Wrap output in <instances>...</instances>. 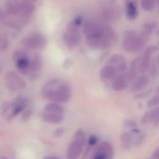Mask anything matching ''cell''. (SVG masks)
<instances>
[{"mask_svg":"<svg viewBox=\"0 0 159 159\" xmlns=\"http://www.w3.org/2000/svg\"><path fill=\"white\" fill-rule=\"evenodd\" d=\"M44 111L52 113V114H57V115H63L64 109L61 105H60L58 102H49L45 106Z\"/></svg>","mask_w":159,"mask_h":159,"instance_id":"cell-18","label":"cell"},{"mask_svg":"<svg viewBox=\"0 0 159 159\" xmlns=\"http://www.w3.org/2000/svg\"><path fill=\"white\" fill-rule=\"evenodd\" d=\"M132 143H133V138L129 133L125 132V133L122 134V136H121V143H122V146L125 149H129L131 147V145H132Z\"/></svg>","mask_w":159,"mask_h":159,"instance_id":"cell-20","label":"cell"},{"mask_svg":"<svg viewBox=\"0 0 159 159\" xmlns=\"http://www.w3.org/2000/svg\"><path fill=\"white\" fill-rule=\"evenodd\" d=\"M42 118L44 119V121H46L48 123L60 124L63 120V116L62 115L52 114V113H48V112L44 111V113L42 114Z\"/></svg>","mask_w":159,"mask_h":159,"instance_id":"cell-17","label":"cell"},{"mask_svg":"<svg viewBox=\"0 0 159 159\" xmlns=\"http://www.w3.org/2000/svg\"><path fill=\"white\" fill-rule=\"evenodd\" d=\"M23 45L29 49L38 50V49L43 48L47 45V39L43 34L34 33V34L28 35L23 40Z\"/></svg>","mask_w":159,"mask_h":159,"instance_id":"cell-7","label":"cell"},{"mask_svg":"<svg viewBox=\"0 0 159 159\" xmlns=\"http://www.w3.org/2000/svg\"><path fill=\"white\" fill-rule=\"evenodd\" d=\"M63 40L65 45L71 49L76 48L80 44L81 34L75 25H72L66 30L63 35Z\"/></svg>","mask_w":159,"mask_h":159,"instance_id":"cell-6","label":"cell"},{"mask_svg":"<svg viewBox=\"0 0 159 159\" xmlns=\"http://www.w3.org/2000/svg\"><path fill=\"white\" fill-rule=\"evenodd\" d=\"M116 74L117 72L113 66L106 65L102 69L100 73V77L102 82H109V81H113L116 78Z\"/></svg>","mask_w":159,"mask_h":159,"instance_id":"cell-13","label":"cell"},{"mask_svg":"<svg viewBox=\"0 0 159 159\" xmlns=\"http://www.w3.org/2000/svg\"><path fill=\"white\" fill-rule=\"evenodd\" d=\"M149 83V77L146 75H143L141 76H139L138 78H136L134 80V82L132 83L131 87H130V90L132 92H137L142 90L143 89H144Z\"/></svg>","mask_w":159,"mask_h":159,"instance_id":"cell-14","label":"cell"},{"mask_svg":"<svg viewBox=\"0 0 159 159\" xmlns=\"http://www.w3.org/2000/svg\"><path fill=\"white\" fill-rule=\"evenodd\" d=\"M149 118L150 120H153V121H158L159 120V107L154 109L150 114H149Z\"/></svg>","mask_w":159,"mask_h":159,"instance_id":"cell-23","label":"cell"},{"mask_svg":"<svg viewBox=\"0 0 159 159\" xmlns=\"http://www.w3.org/2000/svg\"><path fill=\"white\" fill-rule=\"evenodd\" d=\"M131 81L129 74L121 73L119 75L116 76V78L113 80V89L116 91H121L128 88L129 82Z\"/></svg>","mask_w":159,"mask_h":159,"instance_id":"cell-8","label":"cell"},{"mask_svg":"<svg viewBox=\"0 0 159 159\" xmlns=\"http://www.w3.org/2000/svg\"><path fill=\"white\" fill-rule=\"evenodd\" d=\"M102 17L105 20H116L119 17V9L116 6H108L103 10Z\"/></svg>","mask_w":159,"mask_h":159,"instance_id":"cell-15","label":"cell"},{"mask_svg":"<svg viewBox=\"0 0 159 159\" xmlns=\"http://www.w3.org/2000/svg\"><path fill=\"white\" fill-rule=\"evenodd\" d=\"M154 157L156 159H159V148L154 152Z\"/></svg>","mask_w":159,"mask_h":159,"instance_id":"cell-29","label":"cell"},{"mask_svg":"<svg viewBox=\"0 0 159 159\" xmlns=\"http://www.w3.org/2000/svg\"><path fill=\"white\" fill-rule=\"evenodd\" d=\"M28 1H33L34 2V1H36V0H28Z\"/></svg>","mask_w":159,"mask_h":159,"instance_id":"cell-32","label":"cell"},{"mask_svg":"<svg viewBox=\"0 0 159 159\" xmlns=\"http://www.w3.org/2000/svg\"><path fill=\"white\" fill-rule=\"evenodd\" d=\"M97 142H98V139H97V137L94 136V135H91V136L89 137V145H95V144L97 143Z\"/></svg>","mask_w":159,"mask_h":159,"instance_id":"cell-25","label":"cell"},{"mask_svg":"<svg viewBox=\"0 0 159 159\" xmlns=\"http://www.w3.org/2000/svg\"><path fill=\"white\" fill-rule=\"evenodd\" d=\"M34 10V6L30 2L18 3V13L21 16H29Z\"/></svg>","mask_w":159,"mask_h":159,"instance_id":"cell-16","label":"cell"},{"mask_svg":"<svg viewBox=\"0 0 159 159\" xmlns=\"http://www.w3.org/2000/svg\"><path fill=\"white\" fill-rule=\"evenodd\" d=\"M62 133H63V129H57V130H56L54 136H55V137H60Z\"/></svg>","mask_w":159,"mask_h":159,"instance_id":"cell-27","label":"cell"},{"mask_svg":"<svg viewBox=\"0 0 159 159\" xmlns=\"http://www.w3.org/2000/svg\"><path fill=\"white\" fill-rule=\"evenodd\" d=\"M155 49V48H148L144 55L141 58L140 61H139V72L140 73H145L151 65V59H152V54H153V50Z\"/></svg>","mask_w":159,"mask_h":159,"instance_id":"cell-12","label":"cell"},{"mask_svg":"<svg viewBox=\"0 0 159 159\" xmlns=\"http://www.w3.org/2000/svg\"><path fill=\"white\" fill-rule=\"evenodd\" d=\"M31 61L30 59L24 55V54H20L16 58V64H17V68L19 69V71L23 74V75H28L30 73L31 70Z\"/></svg>","mask_w":159,"mask_h":159,"instance_id":"cell-10","label":"cell"},{"mask_svg":"<svg viewBox=\"0 0 159 159\" xmlns=\"http://www.w3.org/2000/svg\"><path fill=\"white\" fill-rule=\"evenodd\" d=\"M42 97L54 102H65L71 98L70 88L59 79L48 81L42 89Z\"/></svg>","mask_w":159,"mask_h":159,"instance_id":"cell-2","label":"cell"},{"mask_svg":"<svg viewBox=\"0 0 159 159\" xmlns=\"http://www.w3.org/2000/svg\"><path fill=\"white\" fill-rule=\"evenodd\" d=\"M157 3H158V4H159V0H157Z\"/></svg>","mask_w":159,"mask_h":159,"instance_id":"cell-33","label":"cell"},{"mask_svg":"<svg viewBox=\"0 0 159 159\" xmlns=\"http://www.w3.org/2000/svg\"><path fill=\"white\" fill-rule=\"evenodd\" d=\"M84 143H85V134L82 129H79L75 133L74 141L69 145L66 159H78L82 153Z\"/></svg>","mask_w":159,"mask_h":159,"instance_id":"cell-4","label":"cell"},{"mask_svg":"<svg viewBox=\"0 0 159 159\" xmlns=\"http://www.w3.org/2000/svg\"><path fill=\"white\" fill-rule=\"evenodd\" d=\"M1 159H8V158H7V157H2V158Z\"/></svg>","mask_w":159,"mask_h":159,"instance_id":"cell-31","label":"cell"},{"mask_svg":"<svg viewBox=\"0 0 159 159\" xmlns=\"http://www.w3.org/2000/svg\"><path fill=\"white\" fill-rule=\"evenodd\" d=\"M5 17H6L5 13H4V12H3V11H2L1 9H0V20H3V19H4Z\"/></svg>","mask_w":159,"mask_h":159,"instance_id":"cell-30","label":"cell"},{"mask_svg":"<svg viewBox=\"0 0 159 159\" xmlns=\"http://www.w3.org/2000/svg\"><path fill=\"white\" fill-rule=\"evenodd\" d=\"M157 2V0H142V7L144 10L150 11L155 7Z\"/></svg>","mask_w":159,"mask_h":159,"instance_id":"cell-22","label":"cell"},{"mask_svg":"<svg viewBox=\"0 0 159 159\" xmlns=\"http://www.w3.org/2000/svg\"><path fill=\"white\" fill-rule=\"evenodd\" d=\"M84 34L89 45L92 48H105L115 40V34L111 27L98 21H87L84 25Z\"/></svg>","mask_w":159,"mask_h":159,"instance_id":"cell-1","label":"cell"},{"mask_svg":"<svg viewBox=\"0 0 159 159\" xmlns=\"http://www.w3.org/2000/svg\"><path fill=\"white\" fill-rule=\"evenodd\" d=\"M5 82L7 88L11 91H18L26 88L25 80L13 71L7 72L5 75Z\"/></svg>","mask_w":159,"mask_h":159,"instance_id":"cell-5","label":"cell"},{"mask_svg":"<svg viewBox=\"0 0 159 159\" xmlns=\"http://www.w3.org/2000/svg\"><path fill=\"white\" fill-rule=\"evenodd\" d=\"M7 12L9 14V15H19L18 13V3H15V2H8L7 4Z\"/></svg>","mask_w":159,"mask_h":159,"instance_id":"cell-21","label":"cell"},{"mask_svg":"<svg viewBox=\"0 0 159 159\" xmlns=\"http://www.w3.org/2000/svg\"><path fill=\"white\" fill-rule=\"evenodd\" d=\"M43 159H61L59 157H56V156H47L45 157Z\"/></svg>","mask_w":159,"mask_h":159,"instance_id":"cell-28","label":"cell"},{"mask_svg":"<svg viewBox=\"0 0 159 159\" xmlns=\"http://www.w3.org/2000/svg\"><path fill=\"white\" fill-rule=\"evenodd\" d=\"M157 69H159V55L157 57L154 62V70H157Z\"/></svg>","mask_w":159,"mask_h":159,"instance_id":"cell-26","label":"cell"},{"mask_svg":"<svg viewBox=\"0 0 159 159\" xmlns=\"http://www.w3.org/2000/svg\"><path fill=\"white\" fill-rule=\"evenodd\" d=\"M148 107H155L159 105V96H155L152 99H150L147 102Z\"/></svg>","mask_w":159,"mask_h":159,"instance_id":"cell-24","label":"cell"},{"mask_svg":"<svg viewBox=\"0 0 159 159\" xmlns=\"http://www.w3.org/2000/svg\"><path fill=\"white\" fill-rule=\"evenodd\" d=\"M138 16L137 5L133 0H129L127 3V17L129 20H134Z\"/></svg>","mask_w":159,"mask_h":159,"instance_id":"cell-19","label":"cell"},{"mask_svg":"<svg viewBox=\"0 0 159 159\" xmlns=\"http://www.w3.org/2000/svg\"><path fill=\"white\" fill-rule=\"evenodd\" d=\"M108 65L113 66L117 73H124L127 70V61L121 55H114L108 61Z\"/></svg>","mask_w":159,"mask_h":159,"instance_id":"cell-9","label":"cell"},{"mask_svg":"<svg viewBox=\"0 0 159 159\" xmlns=\"http://www.w3.org/2000/svg\"><path fill=\"white\" fill-rule=\"evenodd\" d=\"M113 148L108 143H102L98 148V151L93 159H112Z\"/></svg>","mask_w":159,"mask_h":159,"instance_id":"cell-11","label":"cell"},{"mask_svg":"<svg viewBox=\"0 0 159 159\" xmlns=\"http://www.w3.org/2000/svg\"><path fill=\"white\" fill-rule=\"evenodd\" d=\"M148 34L144 31L143 34H138L135 32H129L123 40V48L126 51L129 52H137L141 51L146 43Z\"/></svg>","mask_w":159,"mask_h":159,"instance_id":"cell-3","label":"cell"}]
</instances>
